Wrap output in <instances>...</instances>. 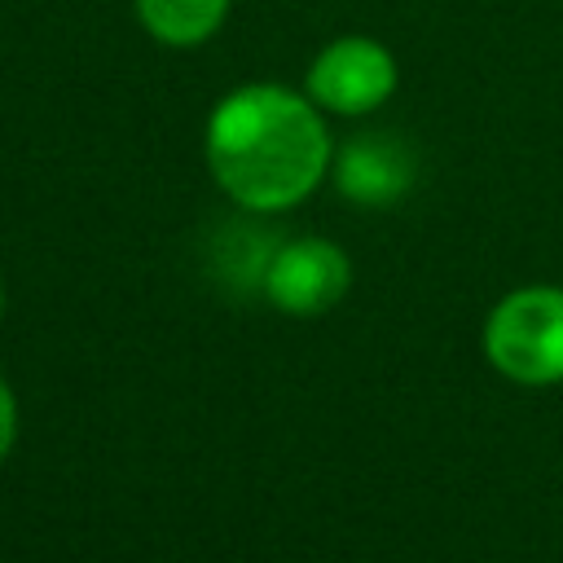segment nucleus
<instances>
[{
  "label": "nucleus",
  "mask_w": 563,
  "mask_h": 563,
  "mask_svg": "<svg viewBox=\"0 0 563 563\" xmlns=\"http://www.w3.org/2000/svg\"><path fill=\"white\" fill-rule=\"evenodd\" d=\"M13 440H18V400H13V391H9V383L0 378V462L9 457V449H13Z\"/></svg>",
  "instance_id": "0eeeda50"
},
{
  "label": "nucleus",
  "mask_w": 563,
  "mask_h": 563,
  "mask_svg": "<svg viewBox=\"0 0 563 563\" xmlns=\"http://www.w3.org/2000/svg\"><path fill=\"white\" fill-rule=\"evenodd\" d=\"M334 189L356 207H396L418 180V150L396 132H356L334 158Z\"/></svg>",
  "instance_id": "39448f33"
},
{
  "label": "nucleus",
  "mask_w": 563,
  "mask_h": 563,
  "mask_svg": "<svg viewBox=\"0 0 563 563\" xmlns=\"http://www.w3.org/2000/svg\"><path fill=\"white\" fill-rule=\"evenodd\" d=\"M0 317H4V282H0Z\"/></svg>",
  "instance_id": "6e6552de"
},
{
  "label": "nucleus",
  "mask_w": 563,
  "mask_h": 563,
  "mask_svg": "<svg viewBox=\"0 0 563 563\" xmlns=\"http://www.w3.org/2000/svg\"><path fill=\"white\" fill-rule=\"evenodd\" d=\"M484 356L519 387L563 383V286H523L484 321Z\"/></svg>",
  "instance_id": "f03ea898"
},
{
  "label": "nucleus",
  "mask_w": 563,
  "mask_h": 563,
  "mask_svg": "<svg viewBox=\"0 0 563 563\" xmlns=\"http://www.w3.org/2000/svg\"><path fill=\"white\" fill-rule=\"evenodd\" d=\"M352 286V264L330 238H290L273 246L264 268V295L290 317L330 312Z\"/></svg>",
  "instance_id": "20e7f679"
},
{
  "label": "nucleus",
  "mask_w": 563,
  "mask_h": 563,
  "mask_svg": "<svg viewBox=\"0 0 563 563\" xmlns=\"http://www.w3.org/2000/svg\"><path fill=\"white\" fill-rule=\"evenodd\" d=\"M202 154L211 180L242 211H286L330 176L334 145L308 92L242 84L211 106Z\"/></svg>",
  "instance_id": "f257e3e1"
},
{
  "label": "nucleus",
  "mask_w": 563,
  "mask_h": 563,
  "mask_svg": "<svg viewBox=\"0 0 563 563\" xmlns=\"http://www.w3.org/2000/svg\"><path fill=\"white\" fill-rule=\"evenodd\" d=\"M229 4L233 0H132L136 22L163 48H198V44H207L224 26Z\"/></svg>",
  "instance_id": "423d86ee"
},
{
  "label": "nucleus",
  "mask_w": 563,
  "mask_h": 563,
  "mask_svg": "<svg viewBox=\"0 0 563 563\" xmlns=\"http://www.w3.org/2000/svg\"><path fill=\"white\" fill-rule=\"evenodd\" d=\"M400 84V66L391 48L374 35H339L317 48L303 75V92L321 114L361 119L391 101Z\"/></svg>",
  "instance_id": "7ed1b4c3"
}]
</instances>
